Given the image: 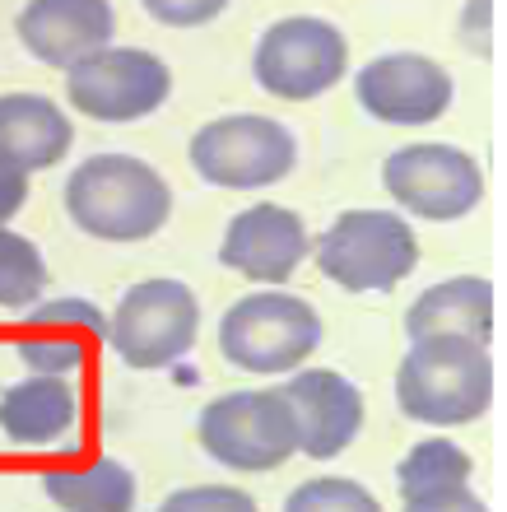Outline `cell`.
Here are the masks:
<instances>
[{"label":"cell","mask_w":507,"mask_h":512,"mask_svg":"<svg viewBox=\"0 0 507 512\" xmlns=\"http://www.w3.org/2000/svg\"><path fill=\"white\" fill-rule=\"evenodd\" d=\"M75 229L103 243H145L173 215V187L135 154H94L66 182Z\"/></svg>","instance_id":"obj_1"},{"label":"cell","mask_w":507,"mask_h":512,"mask_svg":"<svg viewBox=\"0 0 507 512\" xmlns=\"http://www.w3.org/2000/svg\"><path fill=\"white\" fill-rule=\"evenodd\" d=\"M396 401L419 424H470L494 405V359L470 336L414 340L396 373Z\"/></svg>","instance_id":"obj_2"},{"label":"cell","mask_w":507,"mask_h":512,"mask_svg":"<svg viewBox=\"0 0 507 512\" xmlns=\"http://www.w3.org/2000/svg\"><path fill=\"white\" fill-rule=\"evenodd\" d=\"M312 261L349 294H382L419 266V243L396 210H349L317 238Z\"/></svg>","instance_id":"obj_3"},{"label":"cell","mask_w":507,"mask_h":512,"mask_svg":"<svg viewBox=\"0 0 507 512\" xmlns=\"http://www.w3.org/2000/svg\"><path fill=\"white\" fill-rule=\"evenodd\" d=\"M321 345V317L294 294H247L219 322V350L247 373H289Z\"/></svg>","instance_id":"obj_4"},{"label":"cell","mask_w":507,"mask_h":512,"mask_svg":"<svg viewBox=\"0 0 507 512\" xmlns=\"http://www.w3.org/2000/svg\"><path fill=\"white\" fill-rule=\"evenodd\" d=\"M201 303L182 280H140L121 294L117 312L107 317V340L121 364L154 373L177 364L196 345Z\"/></svg>","instance_id":"obj_5"},{"label":"cell","mask_w":507,"mask_h":512,"mask_svg":"<svg viewBox=\"0 0 507 512\" xmlns=\"http://www.w3.org/2000/svg\"><path fill=\"white\" fill-rule=\"evenodd\" d=\"M201 447L228 471H275L298 452L284 391H228L201 410Z\"/></svg>","instance_id":"obj_6"},{"label":"cell","mask_w":507,"mask_h":512,"mask_svg":"<svg viewBox=\"0 0 507 512\" xmlns=\"http://www.w3.org/2000/svg\"><path fill=\"white\" fill-rule=\"evenodd\" d=\"M345 70H349L345 33L326 24V19H312V14H294V19L270 24L252 56L256 84L270 98H284V103L321 98L326 89L345 80Z\"/></svg>","instance_id":"obj_7"},{"label":"cell","mask_w":507,"mask_h":512,"mask_svg":"<svg viewBox=\"0 0 507 512\" xmlns=\"http://www.w3.org/2000/svg\"><path fill=\"white\" fill-rule=\"evenodd\" d=\"M298 163L294 135L284 131L275 117H256V112H233L219 122L201 126L191 135V168L228 191H252L284 182Z\"/></svg>","instance_id":"obj_8"},{"label":"cell","mask_w":507,"mask_h":512,"mask_svg":"<svg viewBox=\"0 0 507 512\" xmlns=\"http://www.w3.org/2000/svg\"><path fill=\"white\" fill-rule=\"evenodd\" d=\"M70 108L94 122H140L173 94V70L145 47H103L66 70Z\"/></svg>","instance_id":"obj_9"},{"label":"cell","mask_w":507,"mask_h":512,"mask_svg":"<svg viewBox=\"0 0 507 512\" xmlns=\"http://www.w3.org/2000/svg\"><path fill=\"white\" fill-rule=\"evenodd\" d=\"M382 187L391 201L419 219L447 224L484 201V173L456 145H405L382 163Z\"/></svg>","instance_id":"obj_10"},{"label":"cell","mask_w":507,"mask_h":512,"mask_svg":"<svg viewBox=\"0 0 507 512\" xmlns=\"http://www.w3.org/2000/svg\"><path fill=\"white\" fill-rule=\"evenodd\" d=\"M354 98L368 117L387 126H428L452 108V75L433 56L387 52L359 70Z\"/></svg>","instance_id":"obj_11"},{"label":"cell","mask_w":507,"mask_h":512,"mask_svg":"<svg viewBox=\"0 0 507 512\" xmlns=\"http://www.w3.org/2000/svg\"><path fill=\"white\" fill-rule=\"evenodd\" d=\"M107 340V317L89 298H52L28 312L24 336L14 340V354L28 373L42 378H70L89 368L94 350Z\"/></svg>","instance_id":"obj_12"},{"label":"cell","mask_w":507,"mask_h":512,"mask_svg":"<svg viewBox=\"0 0 507 512\" xmlns=\"http://www.w3.org/2000/svg\"><path fill=\"white\" fill-rule=\"evenodd\" d=\"M284 401L298 424V452L312 461L340 457L363 429L359 387L335 368H307L284 382Z\"/></svg>","instance_id":"obj_13"},{"label":"cell","mask_w":507,"mask_h":512,"mask_svg":"<svg viewBox=\"0 0 507 512\" xmlns=\"http://www.w3.org/2000/svg\"><path fill=\"white\" fill-rule=\"evenodd\" d=\"M307 252H312V243H307L303 219L294 210H284V205L266 201L233 215L224 247H219V261L256 284H284L294 280V270L303 266Z\"/></svg>","instance_id":"obj_14"},{"label":"cell","mask_w":507,"mask_h":512,"mask_svg":"<svg viewBox=\"0 0 507 512\" xmlns=\"http://www.w3.org/2000/svg\"><path fill=\"white\" fill-rule=\"evenodd\" d=\"M117 14L107 0H28L19 14V42L42 66L70 70L84 56L112 47Z\"/></svg>","instance_id":"obj_15"},{"label":"cell","mask_w":507,"mask_h":512,"mask_svg":"<svg viewBox=\"0 0 507 512\" xmlns=\"http://www.w3.org/2000/svg\"><path fill=\"white\" fill-rule=\"evenodd\" d=\"M80 391L70 378L28 373L0 391V438L14 447H61L80 429Z\"/></svg>","instance_id":"obj_16"},{"label":"cell","mask_w":507,"mask_h":512,"mask_svg":"<svg viewBox=\"0 0 507 512\" xmlns=\"http://www.w3.org/2000/svg\"><path fill=\"white\" fill-rule=\"evenodd\" d=\"M75 145V126L52 98L42 94H0V159L42 173L52 163L66 159Z\"/></svg>","instance_id":"obj_17"},{"label":"cell","mask_w":507,"mask_h":512,"mask_svg":"<svg viewBox=\"0 0 507 512\" xmlns=\"http://www.w3.org/2000/svg\"><path fill=\"white\" fill-rule=\"evenodd\" d=\"M405 331H410V340L470 336L489 345L494 340V284L480 275H456V280L433 284L405 312Z\"/></svg>","instance_id":"obj_18"},{"label":"cell","mask_w":507,"mask_h":512,"mask_svg":"<svg viewBox=\"0 0 507 512\" xmlns=\"http://www.w3.org/2000/svg\"><path fill=\"white\" fill-rule=\"evenodd\" d=\"M42 489L61 512H131L135 475L112 457H94L80 466H47Z\"/></svg>","instance_id":"obj_19"},{"label":"cell","mask_w":507,"mask_h":512,"mask_svg":"<svg viewBox=\"0 0 507 512\" xmlns=\"http://www.w3.org/2000/svg\"><path fill=\"white\" fill-rule=\"evenodd\" d=\"M401 499H433V494H447V489H466L470 485V452L466 447L447 443V438H428L401 461Z\"/></svg>","instance_id":"obj_20"},{"label":"cell","mask_w":507,"mask_h":512,"mask_svg":"<svg viewBox=\"0 0 507 512\" xmlns=\"http://www.w3.org/2000/svg\"><path fill=\"white\" fill-rule=\"evenodd\" d=\"M47 289V261L24 233L0 229V308L24 312Z\"/></svg>","instance_id":"obj_21"},{"label":"cell","mask_w":507,"mask_h":512,"mask_svg":"<svg viewBox=\"0 0 507 512\" xmlns=\"http://www.w3.org/2000/svg\"><path fill=\"white\" fill-rule=\"evenodd\" d=\"M284 512H382V503L359 485V480H345V475H321V480H307L289 494Z\"/></svg>","instance_id":"obj_22"},{"label":"cell","mask_w":507,"mask_h":512,"mask_svg":"<svg viewBox=\"0 0 507 512\" xmlns=\"http://www.w3.org/2000/svg\"><path fill=\"white\" fill-rule=\"evenodd\" d=\"M159 512H256V503L233 485H196L168 494L159 503Z\"/></svg>","instance_id":"obj_23"},{"label":"cell","mask_w":507,"mask_h":512,"mask_svg":"<svg viewBox=\"0 0 507 512\" xmlns=\"http://www.w3.org/2000/svg\"><path fill=\"white\" fill-rule=\"evenodd\" d=\"M228 0H145V10L168 28H201L224 14Z\"/></svg>","instance_id":"obj_24"},{"label":"cell","mask_w":507,"mask_h":512,"mask_svg":"<svg viewBox=\"0 0 507 512\" xmlns=\"http://www.w3.org/2000/svg\"><path fill=\"white\" fill-rule=\"evenodd\" d=\"M461 42L475 56H494V0H470L461 10Z\"/></svg>","instance_id":"obj_25"},{"label":"cell","mask_w":507,"mask_h":512,"mask_svg":"<svg viewBox=\"0 0 507 512\" xmlns=\"http://www.w3.org/2000/svg\"><path fill=\"white\" fill-rule=\"evenodd\" d=\"M24 201H28V173L0 159V229H5V219L24 210Z\"/></svg>","instance_id":"obj_26"},{"label":"cell","mask_w":507,"mask_h":512,"mask_svg":"<svg viewBox=\"0 0 507 512\" xmlns=\"http://www.w3.org/2000/svg\"><path fill=\"white\" fill-rule=\"evenodd\" d=\"M405 512H489L475 489H447V494H433V499H414L405 503Z\"/></svg>","instance_id":"obj_27"}]
</instances>
